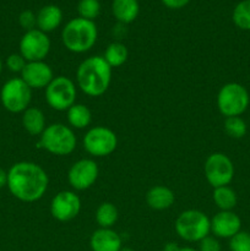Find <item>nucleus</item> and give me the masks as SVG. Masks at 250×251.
Segmentation results:
<instances>
[{
  "mask_svg": "<svg viewBox=\"0 0 250 251\" xmlns=\"http://www.w3.org/2000/svg\"><path fill=\"white\" fill-rule=\"evenodd\" d=\"M49 178L47 172L33 162H17L7 172V188L22 202L41 200L47 193Z\"/></svg>",
  "mask_w": 250,
  "mask_h": 251,
  "instance_id": "1",
  "label": "nucleus"
},
{
  "mask_svg": "<svg viewBox=\"0 0 250 251\" xmlns=\"http://www.w3.org/2000/svg\"><path fill=\"white\" fill-rule=\"evenodd\" d=\"M112 68L104 58L93 55L85 59L76 71V82L80 90L90 97H100L109 88Z\"/></svg>",
  "mask_w": 250,
  "mask_h": 251,
  "instance_id": "2",
  "label": "nucleus"
},
{
  "mask_svg": "<svg viewBox=\"0 0 250 251\" xmlns=\"http://www.w3.org/2000/svg\"><path fill=\"white\" fill-rule=\"evenodd\" d=\"M97 26L93 21L76 17L64 26L61 41L64 47L71 53H86L97 42Z\"/></svg>",
  "mask_w": 250,
  "mask_h": 251,
  "instance_id": "3",
  "label": "nucleus"
},
{
  "mask_svg": "<svg viewBox=\"0 0 250 251\" xmlns=\"http://www.w3.org/2000/svg\"><path fill=\"white\" fill-rule=\"evenodd\" d=\"M76 142L77 140L73 129L60 123H55L44 129L39 136L37 147L55 156H68L76 149Z\"/></svg>",
  "mask_w": 250,
  "mask_h": 251,
  "instance_id": "4",
  "label": "nucleus"
},
{
  "mask_svg": "<svg viewBox=\"0 0 250 251\" xmlns=\"http://www.w3.org/2000/svg\"><path fill=\"white\" fill-rule=\"evenodd\" d=\"M175 232L185 242H200L211 233V220L199 210H186L175 221Z\"/></svg>",
  "mask_w": 250,
  "mask_h": 251,
  "instance_id": "5",
  "label": "nucleus"
},
{
  "mask_svg": "<svg viewBox=\"0 0 250 251\" xmlns=\"http://www.w3.org/2000/svg\"><path fill=\"white\" fill-rule=\"evenodd\" d=\"M250 103L249 92L238 82L225 83L217 95V108L225 118L240 117Z\"/></svg>",
  "mask_w": 250,
  "mask_h": 251,
  "instance_id": "6",
  "label": "nucleus"
},
{
  "mask_svg": "<svg viewBox=\"0 0 250 251\" xmlns=\"http://www.w3.org/2000/svg\"><path fill=\"white\" fill-rule=\"evenodd\" d=\"M46 100L49 107L58 112H65L76 103V86L66 76H54L46 87Z\"/></svg>",
  "mask_w": 250,
  "mask_h": 251,
  "instance_id": "7",
  "label": "nucleus"
},
{
  "mask_svg": "<svg viewBox=\"0 0 250 251\" xmlns=\"http://www.w3.org/2000/svg\"><path fill=\"white\" fill-rule=\"evenodd\" d=\"M0 100L10 113H24L31 103L32 90L21 77L11 78L2 86Z\"/></svg>",
  "mask_w": 250,
  "mask_h": 251,
  "instance_id": "8",
  "label": "nucleus"
},
{
  "mask_svg": "<svg viewBox=\"0 0 250 251\" xmlns=\"http://www.w3.org/2000/svg\"><path fill=\"white\" fill-rule=\"evenodd\" d=\"M203 173H205L207 183L213 189L227 186L229 185L234 176V166H233L232 159L227 154L216 152L206 158Z\"/></svg>",
  "mask_w": 250,
  "mask_h": 251,
  "instance_id": "9",
  "label": "nucleus"
},
{
  "mask_svg": "<svg viewBox=\"0 0 250 251\" xmlns=\"http://www.w3.org/2000/svg\"><path fill=\"white\" fill-rule=\"evenodd\" d=\"M118 146V137L113 130L105 126H95L83 136V149L95 157L112 154Z\"/></svg>",
  "mask_w": 250,
  "mask_h": 251,
  "instance_id": "10",
  "label": "nucleus"
},
{
  "mask_svg": "<svg viewBox=\"0 0 250 251\" xmlns=\"http://www.w3.org/2000/svg\"><path fill=\"white\" fill-rule=\"evenodd\" d=\"M50 50V39L41 29L27 31L20 41V54L26 61H44Z\"/></svg>",
  "mask_w": 250,
  "mask_h": 251,
  "instance_id": "11",
  "label": "nucleus"
},
{
  "mask_svg": "<svg viewBox=\"0 0 250 251\" xmlns=\"http://www.w3.org/2000/svg\"><path fill=\"white\" fill-rule=\"evenodd\" d=\"M98 173H100V169H98L97 163L93 159H80V161L75 162L69 169V184L75 190H87L96 183Z\"/></svg>",
  "mask_w": 250,
  "mask_h": 251,
  "instance_id": "12",
  "label": "nucleus"
},
{
  "mask_svg": "<svg viewBox=\"0 0 250 251\" xmlns=\"http://www.w3.org/2000/svg\"><path fill=\"white\" fill-rule=\"evenodd\" d=\"M81 210V200L76 193L63 190L56 194L50 202V213L59 222H69L77 217Z\"/></svg>",
  "mask_w": 250,
  "mask_h": 251,
  "instance_id": "13",
  "label": "nucleus"
},
{
  "mask_svg": "<svg viewBox=\"0 0 250 251\" xmlns=\"http://www.w3.org/2000/svg\"><path fill=\"white\" fill-rule=\"evenodd\" d=\"M21 78L31 90L46 88L54 78L53 70L44 61H27L21 73Z\"/></svg>",
  "mask_w": 250,
  "mask_h": 251,
  "instance_id": "14",
  "label": "nucleus"
},
{
  "mask_svg": "<svg viewBox=\"0 0 250 251\" xmlns=\"http://www.w3.org/2000/svg\"><path fill=\"white\" fill-rule=\"evenodd\" d=\"M242 229V220L233 211H220L211 220V232L216 238L230 239Z\"/></svg>",
  "mask_w": 250,
  "mask_h": 251,
  "instance_id": "15",
  "label": "nucleus"
},
{
  "mask_svg": "<svg viewBox=\"0 0 250 251\" xmlns=\"http://www.w3.org/2000/svg\"><path fill=\"white\" fill-rule=\"evenodd\" d=\"M90 247L92 251H120L122 238L112 228H100L91 235Z\"/></svg>",
  "mask_w": 250,
  "mask_h": 251,
  "instance_id": "16",
  "label": "nucleus"
},
{
  "mask_svg": "<svg viewBox=\"0 0 250 251\" xmlns=\"http://www.w3.org/2000/svg\"><path fill=\"white\" fill-rule=\"evenodd\" d=\"M61 21H63V11L56 5H46L37 14V27L44 33L58 28Z\"/></svg>",
  "mask_w": 250,
  "mask_h": 251,
  "instance_id": "17",
  "label": "nucleus"
},
{
  "mask_svg": "<svg viewBox=\"0 0 250 251\" xmlns=\"http://www.w3.org/2000/svg\"><path fill=\"white\" fill-rule=\"evenodd\" d=\"M175 201L174 193L164 185H156L146 194V202L152 210L163 211L172 207Z\"/></svg>",
  "mask_w": 250,
  "mask_h": 251,
  "instance_id": "18",
  "label": "nucleus"
},
{
  "mask_svg": "<svg viewBox=\"0 0 250 251\" xmlns=\"http://www.w3.org/2000/svg\"><path fill=\"white\" fill-rule=\"evenodd\" d=\"M140 11L137 0H113L112 12L120 24H130L137 17Z\"/></svg>",
  "mask_w": 250,
  "mask_h": 251,
  "instance_id": "19",
  "label": "nucleus"
},
{
  "mask_svg": "<svg viewBox=\"0 0 250 251\" xmlns=\"http://www.w3.org/2000/svg\"><path fill=\"white\" fill-rule=\"evenodd\" d=\"M22 126L28 134L41 136L42 132L46 129V117L43 112L38 108H27L22 114Z\"/></svg>",
  "mask_w": 250,
  "mask_h": 251,
  "instance_id": "20",
  "label": "nucleus"
},
{
  "mask_svg": "<svg viewBox=\"0 0 250 251\" xmlns=\"http://www.w3.org/2000/svg\"><path fill=\"white\" fill-rule=\"evenodd\" d=\"M68 122L74 129H85L91 124L92 120V113L86 107L85 104L81 103H75L73 107L69 108L68 110Z\"/></svg>",
  "mask_w": 250,
  "mask_h": 251,
  "instance_id": "21",
  "label": "nucleus"
},
{
  "mask_svg": "<svg viewBox=\"0 0 250 251\" xmlns=\"http://www.w3.org/2000/svg\"><path fill=\"white\" fill-rule=\"evenodd\" d=\"M212 199L221 211H232L238 202L237 194L228 185L213 189Z\"/></svg>",
  "mask_w": 250,
  "mask_h": 251,
  "instance_id": "22",
  "label": "nucleus"
},
{
  "mask_svg": "<svg viewBox=\"0 0 250 251\" xmlns=\"http://www.w3.org/2000/svg\"><path fill=\"white\" fill-rule=\"evenodd\" d=\"M127 55H129V51L124 44L120 42H113L107 47L103 58L108 63V65L113 69L119 68L123 64H125V61L127 60Z\"/></svg>",
  "mask_w": 250,
  "mask_h": 251,
  "instance_id": "23",
  "label": "nucleus"
},
{
  "mask_svg": "<svg viewBox=\"0 0 250 251\" xmlns=\"http://www.w3.org/2000/svg\"><path fill=\"white\" fill-rule=\"evenodd\" d=\"M118 221V208L112 202H103L96 211V222L100 228H112Z\"/></svg>",
  "mask_w": 250,
  "mask_h": 251,
  "instance_id": "24",
  "label": "nucleus"
},
{
  "mask_svg": "<svg viewBox=\"0 0 250 251\" xmlns=\"http://www.w3.org/2000/svg\"><path fill=\"white\" fill-rule=\"evenodd\" d=\"M232 19L238 28L250 31V0H242L235 5Z\"/></svg>",
  "mask_w": 250,
  "mask_h": 251,
  "instance_id": "25",
  "label": "nucleus"
},
{
  "mask_svg": "<svg viewBox=\"0 0 250 251\" xmlns=\"http://www.w3.org/2000/svg\"><path fill=\"white\" fill-rule=\"evenodd\" d=\"M247 123L240 117H229L225 120V131L232 139H242L247 134Z\"/></svg>",
  "mask_w": 250,
  "mask_h": 251,
  "instance_id": "26",
  "label": "nucleus"
},
{
  "mask_svg": "<svg viewBox=\"0 0 250 251\" xmlns=\"http://www.w3.org/2000/svg\"><path fill=\"white\" fill-rule=\"evenodd\" d=\"M77 12L82 19L93 21L100 12V4L98 0H80L77 4Z\"/></svg>",
  "mask_w": 250,
  "mask_h": 251,
  "instance_id": "27",
  "label": "nucleus"
},
{
  "mask_svg": "<svg viewBox=\"0 0 250 251\" xmlns=\"http://www.w3.org/2000/svg\"><path fill=\"white\" fill-rule=\"evenodd\" d=\"M230 251H250V233L238 232L229 239Z\"/></svg>",
  "mask_w": 250,
  "mask_h": 251,
  "instance_id": "28",
  "label": "nucleus"
},
{
  "mask_svg": "<svg viewBox=\"0 0 250 251\" xmlns=\"http://www.w3.org/2000/svg\"><path fill=\"white\" fill-rule=\"evenodd\" d=\"M19 22L20 26L26 29V32L31 31V29L36 28L37 26V15L32 10H25L20 14Z\"/></svg>",
  "mask_w": 250,
  "mask_h": 251,
  "instance_id": "29",
  "label": "nucleus"
},
{
  "mask_svg": "<svg viewBox=\"0 0 250 251\" xmlns=\"http://www.w3.org/2000/svg\"><path fill=\"white\" fill-rule=\"evenodd\" d=\"M27 61L25 60L24 56L21 54H11V55L7 56L6 59V66L10 71L12 73H22L24 68L26 66Z\"/></svg>",
  "mask_w": 250,
  "mask_h": 251,
  "instance_id": "30",
  "label": "nucleus"
},
{
  "mask_svg": "<svg viewBox=\"0 0 250 251\" xmlns=\"http://www.w3.org/2000/svg\"><path fill=\"white\" fill-rule=\"evenodd\" d=\"M199 251H221V244L217 238L207 235L199 242Z\"/></svg>",
  "mask_w": 250,
  "mask_h": 251,
  "instance_id": "31",
  "label": "nucleus"
},
{
  "mask_svg": "<svg viewBox=\"0 0 250 251\" xmlns=\"http://www.w3.org/2000/svg\"><path fill=\"white\" fill-rule=\"evenodd\" d=\"M164 6L169 9H181L190 2V0H161Z\"/></svg>",
  "mask_w": 250,
  "mask_h": 251,
  "instance_id": "32",
  "label": "nucleus"
},
{
  "mask_svg": "<svg viewBox=\"0 0 250 251\" xmlns=\"http://www.w3.org/2000/svg\"><path fill=\"white\" fill-rule=\"evenodd\" d=\"M7 185V172H5L4 169L0 168V189L4 188Z\"/></svg>",
  "mask_w": 250,
  "mask_h": 251,
  "instance_id": "33",
  "label": "nucleus"
},
{
  "mask_svg": "<svg viewBox=\"0 0 250 251\" xmlns=\"http://www.w3.org/2000/svg\"><path fill=\"white\" fill-rule=\"evenodd\" d=\"M179 249V247H176V244H174V243H168V244L164 247L163 251H176Z\"/></svg>",
  "mask_w": 250,
  "mask_h": 251,
  "instance_id": "34",
  "label": "nucleus"
},
{
  "mask_svg": "<svg viewBox=\"0 0 250 251\" xmlns=\"http://www.w3.org/2000/svg\"><path fill=\"white\" fill-rule=\"evenodd\" d=\"M176 251H198L195 249H193V248H189V247H185V248H179Z\"/></svg>",
  "mask_w": 250,
  "mask_h": 251,
  "instance_id": "35",
  "label": "nucleus"
},
{
  "mask_svg": "<svg viewBox=\"0 0 250 251\" xmlns=\"http://www.w3.org/2000/svg\"><path fill=\"white\" fill-rule=\"evenodd\" d=\"M120 251H134V250L130 249V248H122V250Z\"/></svg>",
  "mask_w": 250,
  "mask_h": 251,
  "instance_id": "36",
  "label": "nucleus"
},
{
  "mask_svg": "<svg viewBox=\"0 0 250 251\" xmlns=\"http://www.w3.org/2000/svg\"><path fill=\"white\" fill-rule=\"evenodd\" d=\"M1 70H2V61L1 59H0V73H1Z\"/></svg>",
  "mask_w": 250,
  "mask_h": 251,
  "instance_id": "37",
  "label": "nucleus"
},
{
  "mask_svg": "<svg viewBox=\"0 0 250 251\" xmlns=\"http://www.w3.org/2000/svg\"><path fill=\"white\" fill-rule=\"evenodd\" d=\"M162 251H163V250H162Z\"/></svg>",
  "mask_w": 250,
  "mask_h": 251,
  "instance_id": "38",
  "label": "nucleus"
}]
</instances>
